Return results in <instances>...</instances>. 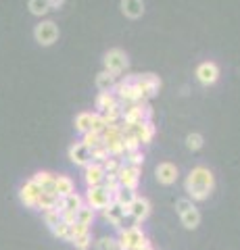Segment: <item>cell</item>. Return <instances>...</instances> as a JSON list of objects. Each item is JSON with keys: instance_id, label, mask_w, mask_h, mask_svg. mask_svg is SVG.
Returning <instances> with one entry per match:
<instances>
[{"instance_id": "1", "label": "cell", "mask_w": 240, "mask_h": 250, "mask_svg": "<svg viewBox=\"0 0 240 250\" xmlns=\"http://www.w3.org/2000/svg\"><path fill=\"white\" fill-rule=\"evenodd\" d=\"M184 188L188 192V198L192 202H203L213 194L215 190V175L209 167L198 165L195 169H190V173L186 175Z\"/></svg>"}, {"instance_id": "2", "label": "cell", "mask_w": 240, "mask_h": 250, "mask_svg": "<svg viewBox=\"0 0 240 250\" xmlns=\"http://www.w3.org/2000/svg\"><path fill=\"white\" fill-rule=\"evenodd\" d=\"M117 240V250H146L151 246V240L144 236L142 229L138 225H131V228L119 229V238Z\"/></svg>"}, {"instance_id": "3", "label": "cell", "mask_w": 240, "mask_h": 250, "mask_svg": "<svg viewBox=\"0 0 240 250\" xmlns=\"http://www.w3.org/2000/svg\"><path fill=\"white\" fill-rule=\"evenodd\" d=\"M175 210L180 215V221L186 229H196L200 225V210L190 198H180L175 202Z\"/></svg>"}, {"instance_id": "4", "label": "cell", "mask_w": 240, "mask_h": 250, "mask_svg": "<svg viewBox=\"0 0 240 250\" xmlns=\"http://www.w3.org/2000/svg\"><path fill=\"white\" fill-rule=\"evenodd\" d=\"M103 62H105V71H109L113 75H119L130 67L128 54H126V50H121V48H111L109 52H105Z\"/></svg>"}, {"instance_id": "5", "label": "cell", "mask_w": 240, "mask_h": 250, "mask_svg": "<svg viewBox=\"0 0 240 250\" xmlns=\"http://www.w3.org/2000/svg\"><path fill=\"white\" fill-rule=\"evenodd\" d=\"M34 38L36 42L40 46H52L57 40H59V25L55 21L46 19V21H40L34 29Z\"/></svg>"}, {"instance_id": "6", "label": "cell", "mask_w": 240, "mask_h": 250, "mask_svg": "<svg viewBox=\"0 0 240 250\" xmlns=\"http://www.w3.org/2000/svg\"><path fill=\"white\" fill-rule=\"evenodd\" d=\"M113 202V194L111 192H107L103 186H94V188H88V192H86V205L94 210H103L107 208Z\"/></svg>"}, {"instance_id": "7", "label": "cell", "mask_w": 240, "mask_h": 250, "mask_svg": "<svg viewBox=\"0 0 240 250\" xmlns=\"http://www.w3.org/2000/svg\"><path fill=\"white\" fill-rule=\"evenodd\" d=\"M134 82H136L138 88H140L144 100L157 96L159 90H161V77L154 75V73H138L134 77Z\"/></svg>"}, {"instance_id": "8", "label": "cell", "mask_w": 240, "mask_h": 250, "mask_svg": "<svg viewBox=\"0 0 240 250\" xmlns=\"http://www.w3.org/2000/svg\"><path fill=\"white\" fill-rule=\"evenodd\" d=\"M140 167H130V165H121V169L117 171V179H119V186L126 188V190L136 192L138 190V184H140Z\"/></svg>"}, {"instance_id": "9", "label": "cell", "mask_w": 240, "mask_h": 250, "mask_svg": "<svg viewBox=\"0 0 240 250\" xmlns=\"http://www.w3.org/2000/svg\"><path fill=\"white\" fill-rule=\"evenodd\" d=\"M196 82L200 85H213L215 82L219 80V67L215 65L213 61H205L200 62V65L196 67Z\"/></svg>"}, {"instance_id": "10", "label": "cell", "mask_w": 240, "mask_h": 250, "mask_svg": "<svg viewBox=\"0 0 240 250\" xmlns=\"http://www.w3.org/2000/svg\"><path fill=\"white\" fill-rule=\"evenodd\" d=\"M177 175H180V171H177V167L174 165V163L169 161H163L159 163L157 169H154V177H157V182L161 186H172L177 182Z\"/></svg>"}, {"instance_id": "11", "label": "cell", "mask_w": 240, "mask_h": 250, "mask_svg": "<svg viewBox=\"0 0 240 250\" xmlns=\"http://www.w3.org/2000/svg\"><path fill=\"white\" fill-rule=\"evenodd\" d=\"M151 208H153L151 207V200L144 198V196H138V194H136V198L131 200V205H130V217H134L136 225H140L144 219H149Z\"/></svg>"}, {"instance_id": "12", "label": "cell", "mask_w": 240, "mask_h": 250, "mask_svg": "<svg viewBox=\"0 0 240 250\" xmlns=\"http://www.w3.org/2000/svg\"><path fill=\"white\" fill-rule=\"evenodd\" d=\"M40 194H42L40 188L34 184V179H29V182H25V184L21 186V190H19V200H21L23 207L36 210V205H38V198H40Z\"/></svg>"}, {"instance_id": "13", "label": "cell", "mask_w": 240, "mask_h": 250, "mask_svg": "<svg viewBox=\"0 0 240 250\" xmlns=\"http://www.w3.org/2000/svg\"><path fill=\"white\" fill-rule=\"evenodd\" d=\"M103 179H105V169L100 163H88L84 167V182H86L88 188H94V186H103Z\"/></svg>"}, {"instance_id": "14", "label": "cell", "mask_w": 240, "mask_h": 250, "mask_svg": "<svg viewBox=\"0 0 240 250\" xmlns=\"http://www.w3.org/2000/svg\"><path fill=\"white\" fill-rule=\"evenodd\" d=\"M121 119L126 125H138L146 121L144 117V103H138V104H126L123 106V113H121Z\"/></svg>"}, {"instance_id": "15", "label": "cell", "mask_w": 240, "mask_h": 250, "mask_svg": "<svg viewBox=\"0 0 240 250\" xmlns=\"http://www.w3.org/2000/svg\"><path fill=\"white\" fill-rule=\"evenodd\" d=\"M67 154H69V161H71L73 165H77V167H86L90 163V150L82 144V140L80 142H73L71 146H69Z\"/></svg>"}, {"instance_id": "16", "label": "cell", "mask_w": 240, "mask_h": 250, "mask_svg": "<svg viewBox=\"0 0 240 250\" xmlns=\"http://www.w3.org/2000/svg\"><path fill=\"white\" fill-rule=\"evenodd\" d=\"M55 177H57V175L48 173V171H38V173H36L32 179H34V184L40 188V192H42V194H57Z\"/></svg>"}, {"instance_id": "17", "label": "cell", "mask_w": 240, "mask_h": 250, "mask_svg": "<svg viewBox=\"0 0 240 250\" xmlns=\"http://www.w3.org/2000/svg\"><path fill=\"white\" fill-rule=\"evenodd\" d=\"M121 13L126 15L128 19H140L144 15V0H121L119 2Z\"/></svg>"}, {"instance_id": "18", "label": "cell", "mask_w": 240, "mask_h": 250, "mask_svg": "<svg viewBox=\"0 0 240 250\" xmlns=\"http://www.w3.org/2000/svg\"><path fill=\"white\" fill-rule=\"evenodd\" d=\"M100 213H103V217H105L107 221H109V223L113 225L115 229H121V228H123L121 223H123V219H126V217H123L121 208H119L117 205H115V202H111V205L107 207V208H103V210H100Z\"/></svg>"}, {"instance_id": "19", "label": "cell", "mask_w": 240, "mask_h": 250, "mask_svg": "<svg viewBox=\"0 0 240 250\" xmlns=\"http://www.w3.org/2000/svg\"><path fill=\"white\" fill-rule=\"evenodd\" d=\"M82 207H84V198L77 192L67 194V196H63L59 202V208L67 210V213H77V208H82Z\"/></svg>"}, {"instance_id": "20", "label": "cell", "mask_w": 240, "mask_h": 250, "mask_svg": "<svg viewBox=\"0 0 240 250\" xmlns=\"http://www.w3.org/2000/svg\"><path fill=\"white\" fill-rule=\"evenodd\" d=\"M55 188H57V196L59 198H63V196H67V194L75 192V184H73V179L69 175H57L55 177Z\"/></svg>"}, {"instance_id": "21", "label": "cell", "mask_w": 240, "mask_h": 250, "mask_svg": "<svg viewBox=\"0 0 240 250\" xmlns=\"http://www.w3.org/2000/svg\"><path fill=\"white\" fill-rule=\"evenodd\" d=\"M115 82H117V75H113V73H109V71H100V73L96 75V88H98L100 92H111L113 85H115Z\"/></svg>"}, {"instance_id": "22", "label": "cell", "mask_w": 240, "mask_h": 250, "mask_svg": "<svg viewBox=\"0 0 240 250\" xmlns=\"http://www.w3.org/2000/svg\"><path fill=\"white\" fill-rule=\"evenodd\" d=\"M117 103V98H115V94L113 92H98V96H96V113H105L107 108H109L111 104Z\"/></svg>"}, {"instance_id": "23", "label": "cell", "mask_w": 240, "mask_h": 250, "mask_svg": "<svg viewBox=\"0 0 240 250\" xmlns=\"http://www.w3.org/2000/svg\"><path fill=\"white\" fill-rule=\"evenodd\" d=\"M121 113H123V103L117 100V103L111 104L105 113H100V115H103V119L107 121V125H113V123H117L121 119Z\"/></svg>"}, {"instance_id": "24", "label": "cell", "mask_w": 240, "mask_h": 250, "mask_svg": "<svg viewBox=\"0 0 240 250\" xmlns=\"http://www.w3.org/2000/svg\"><path fill=\"white\" fill-rule=\"evenodd\" d=\"M90 123H92V113H80V115H75V119H73V127L77 134H88L90 131Z\"/></svg>"}, {"instance_id": "25", "label": "cell", "mask_w": 240, "mask_h": 250, "mask_svg": "<svg viewBox=\"0 0 240 250\" xmlns=\"http://www.w3.org/2000/svg\"><path fill=\"white\" fill-rule=\"evenodd\" d=\"M94 217H96L94 210H92L88 205H84L82 208H77V213H75V223H82V225H86V228H90L92 221H94Z\"/></svg>"}, {"instance_id": "26", "label": "cell", "mask_w": 240, "mask_h": 250, "mask_svg": "<svg viewBox=\"0 0 240 250\" xmlns=\"http://www.w3.org/2000/svg\"><path fill=\"white\" fill-rule=\"evenodd\" d=\"M27 9L32 15H36V17H44V15L50 11V6H48V0H29Z\"/></svg>"}, {"instance_id": "27", "label": "cell", "mask_w": 240, "mask_h": 250, "mask_svg": "<svg viewBox=\"0 0 240 250\" xmlns=\"http://www.w3.org/2000/svg\"><path fill=\"white\" fill-rule=\"evenodd\" d=\"M109 156L111 154H109V150H107L105 144H100V146H96V148H92V150H90V161L92 163H100V165H103Z\"/></svg>"}, {"instance_id": "28", "label": "cell", "mask_w": 240, "mask_h": 250, "mask_svg": "<svg viewBox=\"0 0 240 250\" xmlns=\"http://www.w3.org/2000/svg\"><path fill=\"white\" fill-rule=\"evenodd\" d=\"M82 144L88 148V150H92V148H96L103 144V136L96 134V131H88V134L82 136Z\"/></svg>"}, {"instance_id": "29", "label": "cell", "mask_w": 240, "mask_h": 250, "mask_svg": "<svg viewBox=\"0 0 240 250\" xmlns=\"http://www.w3.org/2000/svg\"><path fill=\"white\" fill-rule=\"evenodd\" d=\"M203 144H205V138L200 136V134H196V131H192V134L186 136V146H188V150H192V152L200 150Z\"/></svg>"}, {"instance_id": "30", "label": "cell", "mask_w": 240, "mask_h": 250, "mask_svg": "<svg viewBox=\"0 0 240 250\" xmlns=\"http://www.w3.org/2000/svg\"><path fill=\"white\" fill-rule=\"evenodd\" d=\"M103 188L107 192H111V194H115L119 190V179H117V173H105V179H103Z\"/></svg>"}, {"instance_id": "31", "label": "cell", "mask_w": 240, "mask_h": 250, "mask_svg": "<svg viewBox=\"0 0 240 250\" xmlns=\"http://www.w3.org/2000/svg\"><path fill=\"white\" fill-rule=\"evenodd\" d=\"M90 228H86V225H82V223H73V225H69V231H67V242H73L75 238H80L84 236V233H88Z\"/></svg>"}, {"instance_id": "32", "label": "cell", "mask_w": 240, "mask_h": 250, "mask_svg": "<svg viewBox=\"0 0 240 250\" xmlns=\"http://www.w3.org/2000/svg\"><path fill=\"white\" fill-rule=\"evenodd\" d=\"M94 248L96 250H117V240L111 236H103L94 242Z\"/></svg>"}, {"instance_id": "33", "label": "cell", "mask_w": 240, "mask_h": 250, "mask_svg": "<svg viewBox=\"0 0 240 250\" xmlns=\"http://www.w3.org/2000/svg\"><path fill=\"white\" fill-rule=\"evenodd\" d=\"M121 165H123V161L119 156H109V159L103 163V169H105V173H117L121 169Z\"/></svg>"}, {"instance_id": "34", "label": "cell", "mask_w": 240, "mask_h": 250, "mask_svg": "<svg viewBox=\"0 0 240 250\" xmlns=\"http://www.w3.org/2000/svg\"><path fill=\"white\" fill-rule=\"evenodd\" d=\"M144 163V154L142 150H134V152H128L126 154V163L123 165H130V167H142Z\"/></svg>"}, {"instance_id": "35", "label": "cell", "mask_w": 240, "mask_h": 250, "mask_svg": "<svg viewBox=\"0 0 240 250\" xmlns=\"http://www.w3.org/2000/svg\"><path fill=\"white\" fill-rule=\"evenodd\" d=\"M140 140H138L136 136H131V134H128V136H123V150H126V154L128 152H134V150H140Z\"/></svg>"}, {"instance_id": "36", "label": "cell", "mask_w": 240, "mask_h": 250, "mask_svg": "<svg viewBox=\"0 0 240 250\" xmlns=\"http://www.w3.org/2000/svg\"><path fill=\"white\" fill-rule=\"evenodd\" d=\"M107 129V121L103 119L100 113H92V123H90V131H96V134H103Z\"/></svg>"}, {"instance_id": "37", "label": "cell", "mask_w": 240, "mask_h": 250, "mask_svg": "<svg viewBox=\"0 0 240 250\" xmlns=\"http://www.w3.org/2000/svg\"><path fill=\"white\" fill-rule=\"evenodd\" d=\"M71 244H73L77 250H90V246H92V231L84 233V236H80V238H75Z\"/></svg>"}, {"instance_id": "38", "label": "cell", "mask_w": 240, "mask_h": 250, "mask_svg": "<svg viewBox=\"0 0 240 250\" xmlns=\"http://www.w3.org/2000/svg\"><path fill=\"white\" fill-rule=\"evenodd\" d=\"M44 221H46V225H48L50 229H55L57 225L61 223V213L59 210H48V213H44Z\"/></svg>"}, {"instance_id": "39", "label": "cell", "mask_w": 240, "mask_h": 250, "mask_svg": "<svg viewBox=\"0 0 240 250\" xmlns=\"http://www.w3.org/2000/svg\"><path fill=\"white\" fill-rule=\"evenodd\" d=\"M50 231H52V236H55V238L65 240V238H67V231H69V225L61 221V223L57 225V228H55V229H50Z\"/></svg>"}, {"instance_id": "40", "label": "cell", "mask_w": 240, "mask_h": 250, "mask_svg": "<svg viewBox=\"0 0 240 250\" xmlns=\"http://www.w3.org/2000/svg\"><path fill=\"white\" fill-rule=\"evenodd\" d=\"M63 4H65V0H48L50 11H59V9H63Z\"/></svg>"}, {"instance_id": "41", "label": "cell", "mask_w": 240, "mask_h": 250, "mask_svg": "<svg viewBox=\"0 0 240 250\" xmlns=\"http://www.w3.org/2000/svg\"><path fill=\"white\" fill-rule=\"evenodd\" d=\"M146 250H154V248H153V246H149V248H146Z\"/></svg>"}]
</instances>
